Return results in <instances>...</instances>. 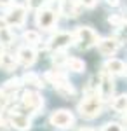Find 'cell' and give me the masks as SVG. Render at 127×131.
<instances>
[{"mask_svg": "<svg viewBox=\"0 0 127 131\" xmlns=\"http://www.w3.org/2000/svg\"><path fill=\"white\" fill-rule=\"evenodd\" d=\"M78 112L84 119H96L103 112V98L98 93L87 94L84 100L78 103Z\"/></svg>", "mask_w": 127, "mask_h": 131, "instance_id": "1", "label": "cell"}, {"mask_svg": "<svg viewBox=\"0 0 127 131\" xmlns=\"http://www.w3.org/2000/svg\"><path fill=\"white\" fill-rule=\"evenodd\" d=\"M42 107H44V98L35 89H28L23 93L19 105H18V110L28 115V114H39L42 110Z\"/></svg>", "mask_w": 127, "mask_h": 131, "instance_id": "2", "label": "cell"}, {"mask_svg": "<svg viewBox=\"0 0 127 131\" xmlns=\"http://www.w3.org/2000/svg\"><path fill=\"white\" fill-rule=\"evenodd\" d=\"M58 14H59L58 10H54L52 7H49V5H44V7L37 9V16H35V25H37V28L45 30V31L52 30V28L56 26V23H58Z\"/></svg>", "mask_w": 127, "mask_h": 131, "instance_id": "3", "label": "cell"}, {"mask_svg": "<svg viewBox=\"0 0 127 131\" xmlns=\"http://www.w3.org/2000/svg\"><path fill=\"white\" fill-rule=\"evenodd\" d=\"M73 33H75V42H77L78 49H84V51L91 49L99 40L98 33L92 30V28H89V26H78Z\"/></svg>", "mask_w": 127, "mask_h": 131, "instance_id": "4", "label": "cell"}, {"mask_svg": "<svg viewBox=\"0 0 127 131\" xmlns=\"http://www.w3.org/2000/svg\"><path fill=\"white\" fill-rule=\"evenodd\" d=\"M75 42V33H70V31H58L54 33L47 42V47L54 52H61L66 47H70L71 44Z\"/></svg>", "mask_w": 127, "mask_h": 131, "instance_id": "5", "label": "cell"}, {"mask_svg": "<svg viewBox=\"0 0 127 131\" xmlns=\"http://www.w3.org/2000/svg\"><path fill=\"white\" fill-rule=\"evenodd\" d=\"M113 91H115L113 77H111V73L106 68H103L101 73H99V79H98V94L103 98V101H106V100H111Z\"/></svg>", "mask_w": 127, "mask_h": 131, "instance_id": "6", "label": "cell"}, {"mask_svg": "<svg viewBox=\"0 0 127 131\" xmlns=\"http://www.w3.org/2000/svg\"><path fill=\"white\" fill-rule=\"evenodd\" d=\"M49 122H50V126H54L58 129H68V128H71L75 124V117H73V114L70 110L61 108V110H54L50 114Z\"/></svg>", "mask_w": 127, "mask_h": 131, "instance_id": "7", "label": "cell"}, {"mask_svg": "<svg viewBox=\"0 0 127 131\" xmlns=\"http://www.w3.org/2000/svg\"><path fill=\"white\" fill-rule=\"evenodd\" d=\"M5 21L10 26H23L26 21V7L18 5V4L10 5L7 14H5Z\"/></svg>", "mask_w": 127, "mask_h": 131, "instance_id": "8", "label": "cell"}, {"mask_svg": "<svg viewBox=\"0 0 127 131\" xmlns=\"http://www.w3.org/2000/svg\"><path fill=\"white\" fill-rule=\"evenodd\" d=\"M9 126H12L14 129L18 131H28L30 128H31V121H30V117L26 115V114H23V112H19L18 108L16 110H12L9 114Z\"/></svg>", "mask_w": 127, "mask_h": 131, "instance_id": "9", "label": "cell"}, {"mask_svg": "<svg viewBox=\"0 0 127 131\" xmlns=\"http://www.w3.org/2000/svg\"><path fill=\"white\" fill-rule=\"evenodd\" d=\"M118 47H120V42L115 37H106L98 44V51L103 56H113L118 51Z\"/></svg>", "mask_w": 127, "mask_h": 131, "instance_id": "10", "label": "cell"}, {"mask_svg": "<svg viewBox=\"0 0 127 131\" xmlns=\"http://www.w3.org/2000/svg\"><path fill=\"white\" fill-rule=\"evenodd\" d=\"M18 61H19V65H23V67H31L33 63H35V60H37V52H35V49L33 47H30V46H24V47H21L19 51H18Z\"/></svg>", "mask_w": 127, "mask_h": 131, "instance_id": "11", "label": "cell"}, {"mask_svg": "<svg viewBox=\"0 0 127 131\" xmlns=\"http://www.w3.org/2000/svg\"><path fill=\"white\" fill-rule=\"evenodd\" d=\"M105 68L111 75H124V73H127V63H124L122 60H117V58H111L106 61Z\"/></svg>", "mask_w": 127, "mask_h": 131, "instance_id": "12", "label": "cell"}, {"mask_svg": "<svg viewBox=\"0 0 127 131\" xmlns=\"http://www.w3.org/2000/svg\"><path fill=\"white\" fill-rule=\"evenodd\" d=\"M45 79L56 88V86H59V84H63V82H68V75L66 73H63L61 70H50L45 73Z\"/></svg>", "mask_w": 127, "mask_h": 131, "instance_id": "13", "label": "cell"}, {"mask_svg": "<svg viewBox=\"0 0 127 131\" xmlns=\"http://www.w3.org/2000/svg\"><path fill=\"white\" fill-rule=\"evenodd\" d=\"M21 81L24 82V86H28L31 89H42V79H40L37 73H33V72H28V73H24L23 75V79Z\"/></svg>", "mask_w": 127, "mask_h": 131, "instance_id": "14", "label": "cell"}, {"mask_svg": "<svg viewBox=\"0 0 127 131\" xmlns=\"http://www.w3.org/2000/svg\"><path fill=\"white\" fill-rule=\"evenodd\" d=\"M18 56H14V54H10V52H4L2 54V61H0V67L4 68V70L7 72H12L16 67H18Z\"/></svg>", "mask_w": 127, "mask_h": 131, "instance_id": "15", "label": "cell"}, {"mask_svg": "<svg viewBox=\"0 0 127 131\" xmlns=\"http://www.w3.org/2000/svg\"><path fill=\"white\" fill-rule=\"evenodd\" d=\"M12 42H14V35H12L10 28H7V26L0 28V47H9Z\"/></svg>", "mask_w": 127, "mask_h": 131, "instance_id": "16", "label": "cell"}, {"mask_svg": "<svg viewBox=\"0 0 127 131\" xmlns=\"http://www.w3.org/2000/svg\"><path fill=\"white\" fill-rule=\"evenodd\" d=\"M65 67L71 72H77V73L85 70V63H84V60H80V58H68V61H66Z\"/></svg>", "mask_w": 127, "mask_h": 131, "instance_id": "17", "label": "cell"}, {"mask_svg": "<svg viewBox=\"0 0 127 131\" xmlns=\"http://www.w3.org/2000/svg\"><path fill=\"white\" fill-rule=\"evenodd\" d=\"M111 108H113L115 112H120V114L127 112V94H120V96H117V98H113Z\"/></svg>", "mask_w": 127, "mask_h": 131, "instance_id": "18", "label": "cell"}, {"mask_svg": "<svg viewBox=\"0 0 127 131\" xmlns=\"http://www.w3.org/2000/svg\"><path fill=\"white\" fill-rule=\"evenodd\" d=\"M54 89L58 91L61 96H65V98H70V96H73V94H75V88L70 84V81L68 82H63V84H59V86H56Z\"/></svg>", "mask_w": 127, "mask_h": 131, "instance_id": "19", "label": "cell"}, {"mask_svg": "<svg viewBox=\"0 0 127 131\" xmlns=\"http://www.w3.org/2000/svg\"><path fill=\"white\" fill-rule=\"evenodd\" d=\"M23 40L26 42V44H30V46H37L40 42V35L39 31H33V30H28L23 33Z\"/></svg>", "mask_w": 127, "mask_h": 131, "instance_id": "20", "label": "cell"}, {"mask_svg": "<svg viewBox=\"0 0 127 131\" xmlns=\"http://www.w3.org/2000/svg\"><path fill=\"white\" fill-rule=\"evenodd\" d=\"M21 82H23V81H19V79H12V81H7V82H5V86H4V93H5L7 96H10L12 93H16V91L19 89Z\"/></svg>", "mask_w": 127, "mask_h": 131, "instance_id": "21", "label": "cell"}, {"mask_svg": "<svg viewBox=\"0 0 127 131\" xmlns=\"http://www.w3.org/2000/svg\"><path fill=\"white\" fill-rule=\"evenodd\" d=\"M101 131H124V129H122V126L117 124V122H106Z\"/></svg>", "mask_w": 127, "mask_h": 131, "instance_id": "22", "label": "cell"}, {"mask_svg": "<svg viewBox=\"0 0 127 131\" xmlns=\"http://www.w3.org/2000/svg\"><path fill=\"white\" fill-rule=\"evenodd\" d=\"M52 60H54V63H56V65H66L68 58H66V54H63V52H56Z\"/></svg>", "mask_w": 127, "mask_h": 131, "instance_id": "23", "label": "cell"}, {"mask_svg": "<svg viewBox=\"0 0 127 131\" xmlns=\"http://www.w3.org/2000/svg\"><path fill=\"white\" fill-rule=\"evenodd\" d=\"M108 21H110L111 25H115L117 28H120V26L124 25V19H122L120 16H110V19H108Z\"/></svg>", "mask_w": 127, "mask_h": 131, "instance_id": "24", "label": "cell"}, {"mask_svg": "<svg viewBox=\"0 0 127 131\" xmlns=\"http://www.w3.org/2000/svg\"><path fill=\"white\" fill-rule=\"evenodd\" d=\"M80 2V5H84V7H89V9H92L96 4H98V0H78Z\"/></svg>", "mask_w": 127, "mask_h": 131, "instance_id": "25", "label": "cell"}, {"mask_svg": "<svg viewBox=\"0 0 127 131\" xmlns=\"http://www.w3.org/2000/svg\"><path fill=\"white\" fill-rule=\"evenodd\" d=\"M7 101H9V98H7V94L4 93V89H0V108H2V107H4V105H5Z\"/></svg>", "mask_w": 127, "mask_h": 131, "instance_id": "26", "label": "cell"}, {"mask_svg": "<svg viewBox=\"0 0 127 131\" xmlns=\"http://www.w3.org/2000/svg\"><path fill=\"white\" fill-rule=\"evenodd\" d=\"M14 0H0V7H10Z\"/></svg>", "mask_w": 127, "mask_h": 131, "instance_id": "27", "label": "cell"}, {"mask_svg": "<svg viewBox=\"0 0 127 131\" xmlns=\"http://www.w3.org/2000/svg\"><path fill=\"white\" fill-rule=\"evenodd\" d=\"M78 131H94V129H89V128H82V129H78Z\"/></svg>", "mask_w": 127, "mask_h": 131, "instance_id": "28", "label": "cell"}, {"mask_svg": "<svg viewBox=\"0 0 127 131\" xmlns=\"http://www.w3.org/2000/svg\"><path fill=\"white\" fill-rule=\"evenodd\" d=\"M124 121H125V126H127V112H125V115H124Z\"/></svg>", "mask_w": 127, "mask_h": 131, "instance_id": "29", "label": "cell"}, {"mask_svg": "<svg viewBox=\"0 0 127 131\" xmlns=\"http://www.w3.org/2000/svg\"><path fill=\"white\" fill-rule=\"evenodd\" d=\"M2 54H4V51H2V47H0V61H2Z\"/></svg>", "mask_w": 127, "mask_h": 131, "instance_id": "30", "label": "cell"}]
</instances>
